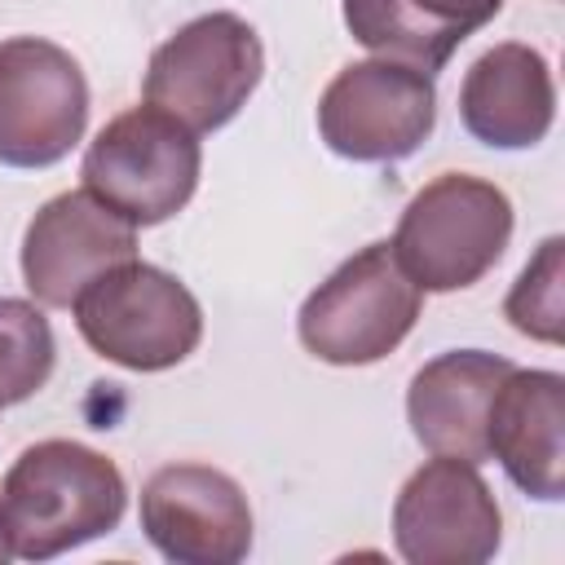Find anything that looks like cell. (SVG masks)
Here are the masks:
<instances>
[{"instance_id":"6da1fadb","label":"cell","mask_w":565,"mask_h":565,"mask_svg":"<svg viewBox=\"0 0 565 565\" xmlns=\"http://www.w3.org/2000/svg\"><path fill=\"white\" fill-rule=\"evenodd\" d=\"M124 503L128 486L115 459L66 437L26 446L4 472L0 490L9 543L22 561H49L110 534Z\"/></svg>"},{"instance_id":"7a4b0ae2","label":"cell","mask_w":565,"mask_h":565,"mask_svg":"<svg viewBox=\"0 0 565 565\" xmlns=\"http://www.w3.org/2000/svg\"><path fill=\"white\" fill-rule=\"evenodd\" d=\"M508 238V194L494 181L441 172L402 207L388 247L419 291H463L499 265Z\"/></svg>"},{"instance_id":"3957f363","label":"cell","mask_w":565,"mask_h":565,"mask_svg":"<svg viewBox=\"0 0 565 565\" xmlns=\"http://www.w3.org/2000/svg\"><path fill=\"white\" fill-rule=\"evenodd\" d=\"M71 313L84 344L124 371H168L203 340V309L190 287L146 260H124L93 278Z\"/></svg>"},{"instance_id":"277c9868","label":"cell","mask_w":565,"mask_h":565,"mask_svg":"<svg viewBox=\"0 0 565 565\" xmlns=\"http://www.w3.org/2000/svg\"><path fill=\"white\" fill-rule=\"evenodd\" d=\"M424 291L388 243H366L300 305V344L331 366H371L388 358L419 322Z\"/></svg>"},{"instance_id":"5b68a950","label":"cell","mask_w":565,"mask_h":565,"mask_svg":"<svg viewBox=\"0 0 565 565\" xmlns=\"http://www.w3.org/2000/svg\"><path fill=\"white\" fill-rule=\"evenodd\" d=\"M199 132L159 106H132L115 115L84 150L79 177L132 225H159L177 216L199 185Z\"/></svg>"},{"instance_id":"8992f818","label":"cell","mask_w":565,"mask_h":565,"mask_svg":"<svg viewBox=\"0 0 565 565\" xmlns=\"http://www.w3.org/2000/svg\"><path fill=\"white\" fill-rule=\"evenodd\" d=\"M265 75V49L238 13H203L168 35L146 66V102L190 132L225 128Z\"/></svg>"},{"instance_id":"52a82bcc","label":"cell","mask_w":565,"mask_h":565,"mask_svg":"<svg viewBox=\"0 0 565 565\" xmlns=\"http://www.w3.org/2000/svg\"><path fill=\"white\" fill-rule=\"evenodd\" d=\"M88 128V79L79 62L40 35L0 40V163L53 168Z\"/></svg>"},{"instance_id":"ba28073f","label":"cell","mask_w":565,"mask_h":565,"mask_svg":"<svg viewBox=\"0 0 565 565\" xmlns=\"http://www.w3.org/2000/svg\"><path fill=\"white\" fill-rule=\"evenodd\" d=\"M437 124L433 75L402 62H349L318 102L327 150L353 163H393L415 154Z\"/></svg>"},{"instance_id":"9c48e42d","label":"cell","mask_w":565,"mask_h":565,"mask_svg":"<svg viewBox=\"0 0 565 565\" xmlns=\"http://www.w3.org/2000/svg\"><path fill=\"white\" fill-rule=\"evenodd\" d=\"M393 543L411 565H481L503 543V512L477 463L433 455L393 503Z\"/></svg>"},{"instance_id":"30bf717a","label":"cell","mask_w":565,"mask_h":565,"mask_svg":"<svg viewBox=\"0 0 565 565\" xmlns=\"http://www.w3.org/2000/svg\"><path fill=\"white\" fill-rule=\"evenodd\" d=\"M141 530L177 565H238L252 552L243 486L212 463H163L141 486Z\"/></svg>"},{"instance_id":"8fae6325","label":"cell","mask_w":565,"mask_h":565,"mask_svg":"<svg viewBox=\"0 0 565 565\" xmlns=\"http://www.w3.org/2000/svg\"><path fill=\"white\" fill-rule=\"evenodd\" d=\"M137 260V225L88 190L53 194L22 234V282L44 309H71L106 269Z\"/></svg>"},{"instance_id":"7c38bea8","label":"cell","mask_w":565,"mask_h":565,"mask_svg":"<svg viewBox=\"0 0 565 565\" xmlns=\"http://www.w3.org/2000/svg\"><path fill=\"white\" fill-rule=\"evenodd\" d=\"M512 362L486 349H455L424 362L406 388V419L424 450L463 463H486V419Z\"/></svg>"},{"instance_id":"4fadbf2b","label":"cell","mask_w":565,"mask_h":565,"mask_svg":"<svg viewBox=\"0 0 565 565\" xmlns=\"http://www.w3.org/2000/svg\"><path fill=\"white\" fill-rule=\"evenodd\" d=\"M565 380L556 371H521L499 384L486 419V446L516 490L556 503L565 490Z\"/></svg>"},{"instance_id":"5bb4252c","label":"cell","mask_w":565,"mask_h":565,"mask_svg":"<svg viewBox=\"0 0 565 565\" xmlns=\"http://www.w3.org/2000/svg\"><path fill=\"white\" fill-rule=\"evenodd\" d=\"M459 119L494 150L539 146L556 119V84L543 53L516 40L486 49L463 75Z\"/></svg>"},{"instance_id":"9a60e30c","label":"cell","mask_w":565,"mask_h":565,"mask_svg":"<svg viewBox=\"0 0 565 565\" xmlns=\"http://www.w3.org/2000/svg\"><path fill=\"white\" fill-rule=\"evenodd\" d=\"M344 26L375 57L402 62L424 75H437L450 62V53L463 44L441 26H433L411 0H344Z\"/></svg>"},{"instance_id":"2e32d148","label":"cell","mask_w":565,"mask_h":565,"mask_svg":"<svg viewBox=\"0 0 565 565\" xmlns=\"http://www.w3.org/2000/svg\"><path fill=\"white\" fill-rule=\"evenodd\" d=\"M53 327L35 300L0 296V406L35 397L53 375Z\"/></svg>"},{"instance_id":"e0dca14e","label":"cell","mask_w":565,"mask_h":565,"mask_svg":"<svg viewBox=\"0 0 565 565\" xmlns=\"http://www.w3.org/2000/svg\"><path fill=\"white\" fill-rule=\"evenodd\" d=\"M508 322L539 340V344H561L565 340V238L552 234L534 252V260L516 274L508 300H503Z\"/></svg>"},{"instance_id":"ac0fdd59","label":"cell","mask_w":565,"mask_h":565,"mask_svg":"<svg viewBox=\"0 0 565 565\" xmlns=\"http://www.w3.org/2000/svg\"><path fill=\"white\" fill-rule=\"evenodd\" d=\"M433 26H441L446 35L455 40H468L472 31H481L499 9L503 0H411Z\"/></svg>"},{"instance_id":"d6986e66","label":"cell","mask_w":565,"mask_h":565,"mask_svg":"<svg viewBox=\"0 0 565 565\" xmlns=\"http://www.w3.org/2000/svg\"><path fill=\"white\" fill-rule=\"evenodd\" d=\"M13 556V543H9V521H4V508H0V565Z\"/></svg>"}]
</instances>
